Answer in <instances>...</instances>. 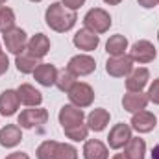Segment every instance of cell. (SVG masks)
<instances>
[{"label": "cell", "mask_w": 159, "mask_h": 159, "mask_svg": "<svg viewBox=\"0 0 159 159\" xmlns=\"http://www.w3.org/2000/svg\"><path fill=\"white\" fill-rule=\"evenodd\" d=\"M44 20H46V26L50 30H54L57 34H65V32H70L76 26L78 15H76V11L65 7L61 2H54L46 7Z\"/></svg>", "instance_id": "obj_1"}, {"label": "cell", "mask_w": 159, "mask_h": 159, "mask_svg": "<svg viewBox=\"0 0 159 159\" xmlns=\"http://www.w3.org/2000/svg\"><path fill=\"white\" fill-rule=\"evenodd\" d=\"M83 24L87 30L94 32V34H106L109 28H111V15L102 9V7H93L85 13L83 17Z\"/></svg>", "instance_id": "obj_2"}, {"label": "cell", "mask_w": 159, "mask_h": 159, "mask_svg": "<svg viewBox=\"0 0 159 159\" xmlns=\"http://www.w3.org/2000/svg\"><path fill=\"white\" fill-rule=\"evenodd\" d=\"M69 94V100H70V104L72 106H76V107H89L93 102H94V91H93V87L89 85V83H85V81H76L72 87H70V91L67 93Z\"/></svg>", "instance_id": "obj_3"}, {"label": "cell", "mask_w": 159, "mask_h": 159, "mask_svg": "<svg viewBox=\"0 0 159 159\" xmlns=\"http://www.w3.org/2000/svg\"><path fill=\"white\" fill-rule=\"evenodd\" d=\"M46 122H48V111L44 107H28V109L20 111V115L17 119V124L22 129H34Z\"/></svg>", "instance_id": "obj_4"}, {"label": "cell", "mask_w": 159, "mask_h": 159, "mask_svg": "<svg viewBox=\"0 0 159 159\" xmlns=\"http://www.w3.org/2000/svg\"><path fill=\"white\" fill-rule=\"evenodd\" d=\"M129 57L133 59V63H139V65H146V63H152L156 57H157V50L156 46L146 39H141L137 43L131 44L129 48Z\"/></svg>", "instance_id": "obj_5"}, {"label": "cell", "mask_w": 159, "mask_h": 159, "mask_svg": "<svg viewBox=\"0 0 159 159\" xmlns=\"http://www.w3.org/2000/svg\"><path fill=\"white\" fill-rule=\"evenodd\" d=\"M2 35H4V44H6V50H7V52L19 56V54H22V52L26 50L28 34H26L24 30H20V28L15 26V28H11L9 32H6V34H2Z\"/></svg>", "instance_id": "obj_6"}, {"label": "cell", "mask_w": 159, "mask_h": 159, "mask_svg": "<svg viewBox=\"0 0 159 159\" xmlns=\"http://www.w3.org/2000/svg\"><path fill=\"white\" fill-rule=\"evenodd\" d=\"M67 69H69L76 78H80V76H89V74H93V72L96 70V61H94V57H91L89 54H78V56L70 57Z\"/></svg>", "instance_id": "obj_7"}, {"label": "cell", "mask_w": 159, "mask_h": 159, "mask_svg": "<svg viewBox=\"0 0 159 159\" xmlns=\"http://www.w3.org/2000/svg\"><path fill=\"white\" fill-rule=\"evenodd\" d=\"M133 70V59L129 56H117V57H109L106 63V72L113 78H124L129 76V72Z\"/></svg>", "instance_id": "obj_8"}, {"label": "cell", "mask_w": 159, "mask_h": 159, "mask_svg": "<svg viewBox=\"0 0 159 159\" xmlns=\"http://www.w3.org/2000/svg\"><path fill=\"white\" fill-rule=\"evenodd\" d=\"M131 137H133L131 135V126H128L124 122H119V124H115L111 128V131L107 135V144L113 150H120V148H124L129 143Z\"/></svg>", "instance_id": "obj_9"}, {"label": "cell", "mask_w": 159, "mask_h": 159, "mask_svg": "<svg viewBox=\"0 0 159 159\" xmlns=\"http://www.w3.org/2000/svg\"><path fill=\"white\" fill-rule=\"evenodd\" d=\"M57 119H59L61 128L67 129V128H74V126L83 124L85 113H83L81 107H76V106H72V104H67V106H63V107L59 109Z\"/></svg>", "instance_id": "obj_10"}, {"label": "cell", "mask_w": 159, "mask_h": 159, "mask_svg": "<svg viewBox=\"0 0 159 159\" xmlns=\"http://www.w3.org/2000/svg\"><path fill=\"white\" fill-rule=\"evenodd\" d=\"M72 43H74V46H76L78 50L93 52V50H96L98 44H100V35L94 34V32H91V30H87V28H81V30H78V32L74 34Z\"/></svg>", "instance_id": "obj_11"}, {"label": "cell", "mask_w": 159, "mask_h": 159, "mask_svg": "<svg viewBox=\"0 0 159 159\" xmlns=\"http://www.w3.org/2000/svg\"><path fill=\"white\" fill-rule=\"evenodd\" d=\"M129 124H131V129H135L137 133H150V131L157 126V119H156L154 113L143 109V111H139V113H133Z\"/></svg>", "instance_id": "obj_12"}, {"label": "cell", "mask_w": 159, "mask_h": 159, "mask_svg": "<svg viewBox=\"0 0 159 159\" xmlns=\"http://www.w3.org/2000/svg\"><path fill=\"white\" fill-rule=\"evenodd\" d=\"M148 80H150L148 69H144V67L133 69L129 72V76H126V89H128V93H141L148 85Z\"/></svg>", "instance_id": "obj_13"}, {"label": "cell", "mask_w": 159, "mask_h": 159, "mask_svg": "<svg viewBox=\"0 0 159 159\" xmlns=\"http://www.w3.org/2000/svg\"><path fill=\"white\" fill-rule=\"evenodd\" d=\"M22 141V128L19 124H7L0 129V146L2 148H15Z\"/></svg>", "instance_id": "obj_14"}, {"label": "cell", "mask_w": 159, "mask_h": 159, "mask_svg": "<svg viewBox=\"0 0 159 159\" xmlns=\"http://www.w3.org/2000/svg\"><path fill=\"white\" fill-rule=\"evenodd\" d=\"M148 94L146 93H126L124 98H122V107L128 111V113H139L143 109H146L148 106Z\"/></svg>", "instance_id": "obj_15"}, {"label": "cell", "mask_w": 159, "mask_h": 159, "mask_svg": "<svg viewBox=\"0 0 159 159\" xmlns=\"http://www.w3.org/2000/svg\"><path fill=\"white\" fill-rule=\"evenodd\" d=\"M19 106H20V100H19L17 91L6 89V91L0 94V115H2V117H13V115L17 113Z\"/></svg>", "instance_id": "obj_16"}, {"label": "cell", "mask_w": 159, "mask_h": 159, "mask_svg": "<svg viewBox=\"0 0 159 159\" xmlns=\"http://www.w3.org/2000/svg\"><path fill=\"white\" fill-rule=\"evenodd\" d=\"M17 94H19L20 104H24L26 107H39L41 102H43V94H41L34 85H30V83H22V85H19Z\"/></svg>", "instance_id": "obj_17"}, {"label": "cell", "mask_w": 159, "mask_h": 159, "mask_svg": "<svg viewBox=\"0 0 159 159\" xmlns=\"http://www.w3.org/2000/svg\"><path fill=\"white\" fill-rule=\"evenodd\" d=\"M50 50V39L44 35V34H35L28 39V44H26V52L32 54L34 57L37 59H43Z\"/></svg>", "instance_id": "obj_18"}, {"label": "cell", "mask_w": 159, "mask_h": 159, "mask_svg": "<svg viewBox=\"0 0 159 159\" xmlns=\"http://www.w3.org/2000/svg\"><path fill=\"white\" fill-rule=\"evenodd\" d=\"M57 69L52 65V63H41L39 67L34 70V78L35 81L43 85V87H52L56 85V80H57Z\"/></svg>", "instance_id": "obj_19"}, {"label": "cell", "mask_w": 159, "mask_h": 159, "mask_svg": "<svg viewBox=\"0 0 159 159\" xmlns=\"http://www.w3.org/2000/svg\"><path fill=\"white\" fill-rule=\"evenodd\" d=\"M109 119H111V115H109V111L107 109H104V107H96V109H93L89 115H87V128L91 129V131H104L106 128H107V124H109Z\"/></svg>", "instance_id": "obj_20"}, {"label": "cell", "mask_w": 159, "mask_h": 159, "mask_svg": "<svg viewBox=\"0 0 159 159\" xmlns=\"http://www.w3.org/2000/svg\"><path fill=\"white\" fill-rule=\"evenodd\" d=\"M109 150L98 139H89L83 144V159H107Z\"/></svg>", "instance_id": "obj_21"}, {"label": "cell", "mask_w": 159, "mask_h": 159, "mask_svg": "<svg viewBox=\"0 0 159 159\" xmlns=\"http://www.w3.org/2000/svg\"><path fill=\"white\" fill-rule=\"evenodd\" d=\"M15 65H17V70L22 72V74H34V70L41 65V59L34 57L32 54H28L26 50L19 56H15Z\"/></svg>", "instance_id": "obj_22"}, {"label": "cell", "mask_w": 159, "mask_h": 159, "mask_svg": "<svg viewBox=\"0 0 159 159\" xmlns=\"http://www.w3.org/2000/svg\"><path fill=\"white\" fill-rule=\"evenodd\" d=\"M124 156L128 159H144L146 156V143L141 137H131L129 143L124 146Z\"/></svg>", "instance_id": "obj_23"}, {"label": "cell", "mask_w": 159, "mask_h": 159, "mask_svg": "<svg viewBox=\"0 0 159 159\" xmlns=\"http://www.w3.org/2000/svg\"><path fill=\"white\" fill-rule=\"evenodd\" d=\"M128 50V39L122 35V34H117V35H111L107 43H106V52L111 56V57H117V56H124Z\"/></svg>", "instance_id": "obj_24"}, {"label": "cell", "mask_w": 159, "mask_h": 159, "mask_svg": "<svg viewBox=\"0 0 159 159\" xmlns=\"http://www.w3.org/2000/svg\"><path fill=\"white\" fill-rule=\"evenodd\" d=\"M15 11L7 6H0V34H6L15 28Z\"/></svg>", "instance_id": "obj_25"}, {"label": "cell", "mask_w": 159, "mask_h": 159, "mask_svg": "<svg viewBox=\"0 0 159 159\" xmlns=\"http://www.w3.org/2000/svg\"><path fill=\"white\" fill-rule=\"evenodd\" d=\"M76 83V76L69 70V69H63L57 72V80H56V87L61 91V93H69L70 87Z\"/></svg>", "instance_id": "obj_26"}, {"label": "cell", "mask_w": 159, "mask_h": 159, "mask_svg": "<svg viewBox=\"0 0 159 159\" xmlns=\"http://www.w3.org/2000/svg\"><path fill=\"white\" fill-rule=\"evenodd\" d=\"M57 148H59L57 141H44V143H41L37 146L35 156H37V159H56Z\"/></svg>", "instance_id": "obj_27"}, {"label": "cell", "mask_w": 159, "mask_h": 159, "mask_svg": "<svg viewBox=\"0 0 159 159\" xmlns=\"http://www.w3.org/2000/svg\"><path fill=\"white\" fill-rule=\"evenodd\" d=\"M65 131V135L70 139V141H74V143H80V141H85L87 139V135H89V128H87V124H80V126H74V128H67V129H63Z\"/></svg>", "instance_id": "obj_28"}, {"label": "cell", "mask_w": 159, "mask_h": 159, "mask_svg": "<svg viewBox=\"0 0 159 159\" xmlns=\"http://www.w3.org/2000/svg\"><path fill=\"white\" fill-rule=\"evenodd\" d=\"M56 159H78V150L69 143H59Z\"/></svg>", "instance_id": "obj_29"}, {"label": "cell", "mask_w": 159, "mask_h": 159, "mask_svg": "<svg viewBox=\"0 0 159 159\" xmlns=\"http://www.w3.org/2000/svg\"><path fill=\"white\" fill-rule=\"evenodd\" d=\"M146 94H148V100L152 104H157L159 106V78L152 81V85H150V89H148Z\"/></svg>", "instance_id": "obj_30"}, {"label": "cell", "mask_w": 159, "mask_h": 159, "mask_svg": "<svg viewBox=\"0 0 159 159\" xmlns=\"http://www.w3.org/2000/svg\"><path fill=\"white\" fill-rule=\"evenodd\" d=\"M7 69H9V57H7V54L0 48V76L6 74Z\"/></svg>", "instance_id": "obj_31"}, {"label": "cell", "mask_w": 159, "mask_h": 159, "mask_svg": "<svg viewBox=\"0 0 159 159\" xmlns=\"http://www.w3.org/2000/svg\"><path fill=\"white\" fill-rule=\"evenodd\" d=\"M61 4H63L65 7H69V9L76 11V9H80V7L85 4V0H61Z\"/></svg>", "instance_id": "obj_32"}, {"label": "cell", "mask_w": 159, "mask_h": 159, "mask_svg": "<svg viewBox=\"0 0 159 159\" xmlns=\"http://www.w3.org/2000/svg\"><path fill=\"white\" fill-rule=\"evenodd\" d=\"M137 2H139V6L144 7V9H152V7L159 6V0H137Z\"/></svg>", "instance_id": "obj_33"}, {"label": "cell", "mask_w": 159, "mask_h": 159, "mask_svg": "<svg viewBox=\"0 0 159 159\" xmlns=\"http://www.w3.org/2000/svg\"><path fill=\"white\" fill-rule=\"evenodd\" d=\"M6 159H30V156L24 154V152H13V154L6 156Z\"/></svg>", "instance_id": "obj_34"}, {"label": "cell", "mask_w": 159, "mask_h": 159, "mask_svg": "<svg viewBox=\"0 0 159 159\" xmlns=\"http://www.w3.org/2000/svg\"><path fill=\"white\" fill-rule=\"evenodd\" d=\"M152 159H159V144H156L152 150Z\"/></svg>", "instance_id": "obj_35"}, {"label": "cell", "mask_w": 159, "mask_h": 159, "mask_svg": "<svg viewBox=\"0 0 159 159\" xmlns=\"http://www.w3.org/2000/svg\"><path fill=\"white\" fill-rule=\"evenodd\" d=\"M104 2H106V4H109V6H119L122 0H104Z\"/></svg>", "instance_id": "obj_36"}, {"label": "cell", "mask_w": 159, "mask_h": 159, "mask_svg": "<svg viewBox=\"0 0 159 159\" xmlns=\"http://www.w3.org/2000/svg\"><path fill=\"white\" fill-rule=\"evenodd\" d=\"M113 159H128V157H126L124 154H115V156H113Z\"/></svg>", "instance_id": "obj_37"}, {"label": "cell", "mask_w": 159, "mask_h": 159, "mask_svg": "<svg viewBox=\"0 0 159 159\" xmlns=\"http://www.w3.org/2000/svg\"><path fill=\"white\" fill-rule=\"evenodd\" d=\"M6 2H7V0H0V6H2V4H6Z\"/></svg>", "instance_id": "obj_38"}, {"label": "cell", "mask_w": 159, "mask_h": 159, "mask_svg": "<svg viewBox=\"0 0 159 159\" xmlns=\"http://www.w3.org/2000/svg\"><path fill=\"white\" fill-rule=\"evenodd\" d=\"M30 2H43V0H30Z\"/></svg>", "instance_id": "obj_39"}, {"label": "cell", "mask_w": 159, "mask_h": 159, "mask_svg": "<svg viewBox=\"0 0 159 159\" xmlns=\"http://www.w3.org/2000/svg\"><path fill=\"white\" fill-rule=\"evenodd\" d=\"M157 39H159V32H157Z\"/></svg>", "instance_id": "obj_40"}]
</instances>
